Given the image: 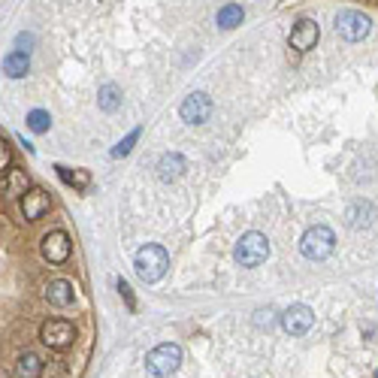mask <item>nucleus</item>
Returning <instances> with one entry per match:
<instances>
[{
	"mask_svg": "<svg viewBox=\"0 0 378 378\" xmlns=\"http://www.w3.org/2000/svg\"><path fill=\"white\" fill-rule=\"evenodd\" d=\"M12 166V148L6 146V139H0V173H6Z\"/></svg>",
	"mask_w": 378,
	"mask_h": 378,
	"instance_id": "23",
	"label": "nucleus"
},
{
	"mask_svg": "<svg viewBox=\"0 0 378 378\" xmlns=\"http://www.w3.org/2000/svg\"><path fill=\"white\" fill-rule=\"evenodd\" d=\"M49 206H52V200H49V194L43 188H28L22 194V215H24V221H40V218L49 212Z\"/></svg>",
	"mask_w": 378,
	"mask_h": 378,
	"instance_id": "10",
	"label": "nucleus"
},
{
	"mask_svg": "<svg viewBox=\"0 0 378 378\" xmlns=\"http://www.w3.org/2000/svg\"><path fill=\"white\" fill-rule=\"evenodd\" d=\"M184 170H188V164H184V157L175 155V151H170V155H164L161 161H157V179L161 182H175Z\"/></svg>",
	"mask_w": 378,
	"mask_h": 378,
	"instance_id": "14",
	"label": "nucleus"
},
{
	"mask_svg": "<svg viewBox=\"0 0 378 378\" xmlns=\"http://www.w3.org/2000/svg\"><path fill=\"white\" fill-rule=\"evenodd\" d=\"M369 31H372V22H369V15H363V12L345 10V12L336 15V33H339L342 40H348V43H360V40H366Z\"/></svg>",
	"mask_w": 378,
	"mask_h": 378,
	"instance_id": "5",
	"label": "nucleus"
},
{
	"mask_svg": "<svg viewBox=\"0 0 378 378\" xmlns=\"http://www.w3.org/2000/svg\"><path fill=\"white\" fill-rule=\"evenodd\" d=\"M55 170H58V175H61V182L73 184L76 191H88L91 188V173L88 170H70V166H61V164H58Z\"/></svg>",
	"mask_w": 378,
	"mask_h": 378,
	"instance_id": "16",
	"label": "nucleus"
},
{
	"mask_svg": "<svg viewBox=\"0 0 378 378\" xmlns=\"http://www.w3.org/2000/svg\"><path fill=\"white\" fill-rule=\"evenodd\" d=\"M242 6L239 3H227V6H221L218 10V15H215V22H218V28H224V31H230V28H237V24H242Z\"/></svg>",
	"mask_w": 378,
	"mask_h": 378,
	"instance_id": "17",
	"label": "nucleus"
},
{
	"mask_svg": "<svg viewBox=\"0 0 378 378\" xmlns=\"http://www.w3.org/2000/svg\"><path fill=\"white\" fill-rule=\"evenodd\" d=\"M179 363H182V348L173 345V342H164V345H157L155 351H148V357H146L148 372L157 375V378L173 375L175 369H179Z\"/></svg>",
	"mask_w": 378,
	"mask_h": 378,
	"instance_id": "4",
	"label": "nucleus"
},
{
	"mask_svg": "<svg viewBox=\"0 0 378 378\" xmlns=\"http://www.w3.org/2000/svg\"><path fill=\"white\" fill-rule=\"evenodd\" d=\"M133 266H137V275L146 284H155L161 282L166 275V266H170V255H166V248L161 246H142L137 251V260H133Z\"/></svg>",
	"mask_w": 378,
	"mask_h": 378,
	"instance_id": "1",
	"label": "nucleus"
},
{
	"mask_svg": "<svg viewBox=\"0 0 378 378\" xmlns=\"http://www.w3.org/2000/svg\"><path fill=\"white\" fill-rule=\"evenodd\" d=\"M318 37H321V28H318V22L300 19L297 24H293L291 37H288V46L293 49V52H309V49H315Z\"/></svg>",
	"mask_w": 378,
	"mask_h": 378,
	"instance_id": "9",
	"label": "nucleus"
},
{
	"mask_svg": "<svg viewBox=\"0 0 378 378\" xmlns=\"http://www.w3.org/2000/svg\"><path fill=\"white\" fill-rule=\"evenodd\" d=\"M119 293L124 297V302H128V309H137V300H133V291H130V284L124 282V279H119Z\"/></svg>",
	"mask_w": 378,
	"mask_h": 378,
	"instance_id": "24",
	"label": "nucleus"
},
{
	"mask_svg": "<svg viewBox=\"0 0 378 378\" xmlns=\"http://www.w3.org/2000/svg\"><path fill=\"white\" fill-rule=\"evenodd\" d=\"M372 215H375V209L369 203H354L348 209V227H354V230L369 227V224H372Z\"/></svg>",
	"mask_w": 378,
	"mask_h": 378,
	"instance_id": "18",
	"label": "nucleus"
},
{
	"mask_svg": "<svg viewBox=\"0 0 378 378\" xmlns=\"http://www.w3.org/2000/svg\"><path fill=\"white\" fill-rule=\"evenodd\" d=\"M375 378H378V375H375Z\"/></svg>",
	"mask_w": 378,
	"mask_h": 378,
	"instance_id": "26",
	"label": "nucleus"
},
{
	"mask_svg": "<svg viewBox=\"0 0 378 378\" xmlns=\"http://www.w3.org/2000/svg\"><path fill=\"white\" fill-rule=\"evenodd\" d=\"M179 115L184 124H206L209 115H212V97L203 94V91H194V94L184 97V103L179 106Z\"/></svg>",
	"mask_w": 378,
	"mask_h": 378,
	"instance_id": "7",
	"label": "nucleus"
},
{
	"mask_svg": "<svg viewBox=\"0 0 378 378\" xmlns=\"http://www.w3.org/2000/svg\"><path fill=\"white\" fill-rule=\"evenodd\" d=\"M40 251H43V257L49 264H64L73 251V242L67 237V230H49L43 242H40Z\"/></svg>",
	"mask_w": 378,
	"mask_h": 378,
	"instance_id": "8",
	"label": "nucleus"
},
{
	"mask_svg": "<svg viewBox=\"0 0 378 378\" xmlns=\"http://www.w3.org/2000/svg\"><path fill=\"white\" fill-rule=\"evenodd\" d=\"M266 257H270V239L257 230L246 233V237L237 242V248H233V260H237L239 266H248V270L251 266H260Z\"/></svg>",
	"mask_w": 378,
	"mask_h": 378,
	"instance_id": "3",
	"label": "nucleus"
},
{
	"mask_svg": "<svg viewBox=\"0 0 378 378\" xmlns=\"http://www.w3.org/2000/svg\"><path fill=\"white\" fill-rule=\"evenodd\" d=\"M46 300L52 302V306H58V309L73 306V300H76V288H73V282H67V279H55V282H49V284H46Z\"/></svg>",
	"mask_w": 378,
	"mask_h": 378,
	"instance_id": "12",
	"label": "nucleus"
},
{
	"mask_svg": "<svg viewBox=\"0 0 378 378\" xmlns=\"http://www.w3.org/2000/svg\"><path fill=\"white\" fill-rule=\"evenodd\" d=\"M40 339H43V345H49L52 351H64V348L73 345L76 327L70 321H64V318H52V321H46L40 327Z\"/></svg>",
	"mask_w": 378,
	"mask_h": 378,
	"instance_id": "6",
	"label": "nucleus"
},
{
	"mask_svg": "<svg viewBox=\"0 0 378 378\" xmlns=\"http://www.w3.org/2000/svg\"><path fill=\"white\" fill-rule=\"evenodd\" d=\"M97 103L103 112H115V109L121 106V94H119V88L115 85H103L100 88V94H97Z\"/></svg>",
	"mask_w": 378,
	"mask_h": 378,
	"instance_id": "20",
	"label": "nucleus"
},
{
	"mask_svg": "<svg viewBox=\"0 0 378 378\" xmlns=\"http://www.w3.org/2000/svg\"><path fill=\"white\" fill-rule=\"evenodd\" d=\"M312 324H315V315H312V309L309 306H291L288 312L282 315V327H284V333H291V336L309 333L312 330Z\"/></svg>",
	"mask_w": 378,
	"mask_h": 378,
	"instance_id": "11",
	"label": "nucleus"
},
{
	"mask_svg": "<svg viewBox=\"0 0 378 378\" xmlns=\"http://www.w3.org/2000/svg\"><path fill=\"white\" fill-rule=\"evenodd\" d=\"M0 191H3V197H22L28 191V173L10 166V170L0 175Z\"/></svg>",
	"mask_w": 378,
	"mask_h": 378,
	"instance_id": "13",
	"label": "nucleus"
},
{
	"mask_svg": "<svg viewBox=\"0 0 378 378\" xmlns=\"http://www.w3.org/2000/svg\"><path fill=\"white\" fill-rule=\"evenodd\" d=\"M19 375L22 378H37L40 372H43V363H40V357L33 354V351H24V354L19 357Z\"/></svg>",
	"mask_w": 378,
	"mask_h": 378,
	"instance_id": "19",
	"label": "nucleus"
},
{
	"mask_svg": "<svg viewBox=\"0 0 378 378\" xmlns=\"http://www.w3.org/2000/svg\"><path fill=\"white\" fill-rule=\"evenodd\" d=\"M15 43L22 46V52H28L24 46H33V33H19V40H15Z\"/></svg>",
	"mask_w": 378,
	"mask_h": 378,
	"instance_id": "25",
	"label": "nucleus"
},
{
	"mask_svg": "<svg viewBox=\"0 0 378 378\" xmlns=\"http://www.w3.org/2000/svg\"><path fill=\"white\" fill-rule=\"evenodd\" d=\"M139 133H142L139 128H137V130H130V133H128V137H124V139L119 142V146H115V148H112V157H124V155H130V148H133V146H137Z\"/></svg>",
	"mask_w": 378,
	"mask_h": 378,
	"instance_id": "22",
	"label": "nucleus"
},
{
	"mask_svg": "<svg viewBox=\"0 0 378 378\" xmlns=\"http://www.w3.org/2000/svg\"><path fill=\"white\" fill-rule=\"evenodd\" d=\"M333 248H336V237H333V230L327 224H315V227H309L306 230V237H302L300 242V251H302V257L306 260H327L333 255Z\"/></svg>",
	"mask_w": 378,
	"mask_h": 378,
	"instance_id": "2",
	"label": "nucleus"
},
{
	"mask_svg": "<svg viewBox=\"0 0 378 378\" xmlns=\"http://www.w3.org/2000/svg\"><path fill=\"white\" fill-rule=\"evenodd\" d=\"M28 70H31V58H28V52H10L3 58V73L10 76V79H22V76H28Z\"/></svg>",
	"mask_w": 378,
	"mask_h": 378,
	"instance_id": "15",
	"label": "nucleus"
},
{
	"mask_svg": "<svg viewBox=\"0 0 378 378\" xmlns=\"http://www.w3.org/2000/svg\"><path fill=\"white\" fill-rule=\"evenodd\" d=\"M28 128L33 133H46L49 128H52V115H49L46 109H33V112L28 115Z\"/></svg>",
	"mask_w": 378,
	"mask_h": 378,
	"instance_id": "21",
	"label": "nucleus"
}]
</instances>
